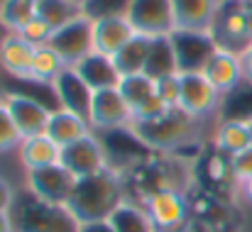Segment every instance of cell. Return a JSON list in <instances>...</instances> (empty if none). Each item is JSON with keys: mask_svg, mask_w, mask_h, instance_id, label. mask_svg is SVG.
Listing matches in <instances>:
<instances>
[{"mask_svg": "<svg viewBox=\"0 0 252 232\" xmlns=\"http://www.w3.org/2000/svg\"><path fill=\"white\" fill-rule=\"evenodd\" d=\"M127 198L125 176L120 169L108 166L93 176H84L76 181L74 196L69 201V210L79 223L108 220L110 213Z\"/></svg>", "mask_w": 252, "mask_h": 232, "instance_id": "obj_1", "label": "cell"}, {"mask_svg": "<svg viewBox=\"0 0 252 232\" xmlns=\"http://www.w3.org/2000/svg\"><path fill=\"white\" fill-rule=\"evenodd\" d=\"M208 122H201L191 115H186L179 108L167 110L162 117L150 120V122H137L130 130L135 137L145 145L147 152L152 154H176L181 156V149L203 142V127Z\"/></svg>", "mask_w": 252, "mask_h": 232, "instance_id": "obj_2", "label": "cell"}, {"mask_svg": "<svg viewBox=\"0 0 252 232\" xmlns=\"http://www.w3.org/2000/svg\"><path fill=\"white\" fill-rule=\"evenodd\" d=\"M15 232H79V220L64 205H52L20 186L10 210Z\"/></svg>", "mask_w": 252, "mask_h": 232, "instance_id": "obj_3", "label": "cell"}, {"mask_svg": "<svg viewBox=\"0 0 252 232\" xmlns=\"http://www.w3.org/2000/svg\"><path fill=\"white\" fill-rule=\"evenodd\" d=\"M225 98L203 76V71H181L179 74V110L201 120L218 122Z\"/></svg>", "mask_w": 252, "mask_h": 232, "instance_id": "obj_4", "label": "cell"}, {"mask_svg": "<svg viewBox=\"0 0 252 232\" xmlns=\"http://www.w3.org/2000/svg\"><path fill=\"white\" fill-rule=\"evenodd\" d=\"M157 232H181L193 220V203L189 191L159 188L142 201Z\"/></svg>", "mask_w": 252, "mask_h": 232, "instance_id": "obj_5", "label": "cell"}, {"mask_svg": "<svg viewBox=\"0 0 252 232\" xmlns=\"http://www.w3.org/2000/svg\"><path fill=\"white\" fill-rule=\"evenodd\" d=\"M118 90L123 93L135 125L137 122H150L162 117L167 110L159 93H157V78H152L150 74H130V76H120Z\"/></svg>", "mask_w": 252, "mask_h": 232, "instance_id": "obj_6", "label": "cell"}, {"mask_svg": "<svg viewBox=\"0 0 252 232\" xmlns=\"http://www.w3.org/2000/svg\"><path fill=\"white\" fill-rule=\"evenodd\" d=\"M88 122H91L93 132H98V135L127 130V127L135 125L132 113H130L123 93L118 90V86L93 90L91 110H88Z\"/></svg>", "mask_w": 252, "mask_h": 232, "instance_id": "obj_7", "label": "cell"}, {"mask_svg": "<svg viewBox=\"0 0 252 232\" xmlns=\"http://www.w3.org/2000/svg\"><path fill=\"white\" fill-rule=\"evenodd\" d=\"M76 181L79 178L64 164H54V166H47V169H39V171L22 174V186L32 196H37L44 203L64 205V208L69 205V201L74 196Z\"/></svg>", "mask_w": 252, "mask_h": 232, "instance_id": "obj_8", "label": "cell"}, {"mask_svg": "<svg viewBox=\"0 0 252 232\" xmlns=\"http://www.w3.org/2000/svg\"><path fill=\"white\" fill-rule=\"evenodd\" d=\"M49 47L62 57L66 66H76L93 52V17L81 12L62 27H57L49 39Z\"/></svg>", "mask_w": 252, "mask_h": 232, "instance_id": "obj_9", "label": "cell"}, {"mask_svg": "<svg viewBox=\"0 0 252 232\" xmlns=\"http://www.w3.org/2000/svg\"><path fill=\"white\" fill-rule=\"evenodd\" d=\"M211 34L218 47L230 52H243L250 44L248 37V2L245 0H220Z\"/></svg>", "mask_w": 252, "mask_h": 232, "instance_id": "obj_10", "label": "cell"}, {"mask_svg": "<svg viewBox=\"0 0 252 232\" xmlns=\"http://www.w3.org/2000/svg\"><path fill=\"white\" fill-rule=\"evenodd\" d=\"M176 71H201L211 54L216 52V39L211 32H191V29H174L169 34Z\"/></svg>", "mask_w": 252, "mask_h": 232, "instance_id": "obj_11", "label": "cell"}, {"mask_svg": "<svg viewBox=\"0 0 252 232\" xmlns=\"http://www.w3.org/2000/svg\"><path fill=\"white\" fill-rule=\"evenodd\" d=\"M125 17L132 29L145 37H169L176 29L169 0H130Z\"/></svg>", "mask_w": 252, "mask_h": 232, "instance_id": "obj_12", "label": "cell"}, {"mask_svg": "<svg viewBox=\"0 0 252 232\" xmlns=\"http://www.w3.org/2000/svg\"><path fill=\"white\" fill-rule=\"evenodd\" d=\"M62 164L76 178H84V176H93V174L108 169L110 166V156H108V147H105L103 137L98 132H91L88 137L64 147Z\"/></svg>", "mask_w": 252, "mask_h": 232, "instance_id": "obj_13", "label": "cell"}, {"mask_svg": "<svg viewBox=\"0 0 252 232\" xmlns=\"http://www.w3.org/2000/svg\"><path fill=\"white\" fill-rule=\"evenodd\" d=\"M0 103L12 115L22 137H32V135H39L47 130L52 108H47L42 100H37L27 93H17V90H0Z\"/></svg>", "mask_w": 252, "mask_h": 232, "instance_id": "obj_14", "label": "cell"}, {"mask_svg": "<svg viewBox=\"0 0 252 232\" xmlns=\"http://www.w3.org/2000/svg\"><path fill=\"white\" fill-rule=\"evenodd\" d=\"M201 71L223 98L233 95L240 86H245L240 54L230 52V49H223V47H216V52L211 54V59L206 61V66Z\"/></svg>", "mask_w": 252, "mask_h": 232, "instance_id": "obj_15", "label": "cell"}, {"mask_svg": "<svg viewBox=\"0 0 252 232\" xmlns=\"http://www.w3.org/2000/svg\"><path fill=\"white\" fill-rule=\"evenodd\" d=\"M57 100V108L71 110L76 115H81L88 120V110H91V98H93V88L79 76V71L74 66H66L57 81L49 86Z\"/></svg>", "mask_w": 252, "mask_h": 232, "instance_id": "obj_16", "label": "cell"}, {"mask_svg": "<svg viewBox=\"0 0 252 232\" xmlns=\"http://www.w3.org/2000/svg\"><path fill=\"white\" fill-rule=\"evenodd\" d=\"M137 32L132 29L130 20L125 15H108V17H93V52L103 57H115Z\"/></svg>", "mask_w": 252, "mask_h": 232, "instance_id": "obj_17", "label": "cell"}, {"mask_svg": "<svg viewBox=\"0 0 252 232\" xmlns=\"http://www.w3.org/2000/svg\"><path fill=\"white\" fill-rule=\"evenodd\" d=\"M211 147L213 152L225 156L240 154L252 147L250 122L245 117H220L211 127Z\"/></svg>", "mask_w": 252, "mask_h": 232, "instance_id": "obj_18", "label": "cell"}, {"mask_svg": "<svg viewBox=\"0 0 252 232\" xmlns=\"http://www.w3.org/2000/svg\"><path fill=\"white\" fill-rule=\"evenodd\" d=\"M62 152L64 149L47 132H39V135H32V137H22L20 147L15 149L17 164L22 166V174L62 164Z\"/></svg>", "mask_w": 252, "mask_h": 232, "instance_id": "obj_19", "label": "cell"}, {"mask_svg": "<svg viewBox=\"0 0 252 232\" xmlns=\"http://www.w3.org/2000/svg\"><path fill=\"white\" fill-rule=\"evenodd\" d=\"M34 59V47L17 32H5L0 37V71L10 78L27 81Z\"/></svg>", "mask_w": 252, "mask_h": 232, "instance_id": "obj_20", "label": "cell"}, {"mask_svg": "<svg viewBox=\"0 0 252 232\" xmlns=\"http://www.w3.org/2000/svg\"><path fill=\"white\" fill-rule=\"evenodd\" d=\"M176 29L211 32L220 0H169Z\"/></svg>", "mask_w": 252, "mask_h": 232, "instance_id": "obj_21", "label": "cell"}, {"mask_svg": "<svg viewBox=\"0 0 252 232\" xmlns=\"http://www.w3.org/2000/svg\"><path fill=\"white\" fill-rule=\"evenodd\" d=\"M44 132L64 149V147H69V145H74V142L88 137V135L93 132V127H91V122H88L86 117L71 113V110H64V108H57V105H54Z\"/></svg>", "mask_w": 252, "mask_h": 232, "instance_id": "obj_22", "label": "cell"}, {"mask_svg": "<svg viewBox=\"0 0 252 232\" xmlns=\"http://www.w3.org/2000/svg\"><path fill=\"white\" fill-rule=\"evenodd\" d=\"M74 69L79 71V76L84 78L93 90H98V88H113V86L120 83V71L115 69V61L110 57L98 54V52H91Z\"/></svg>", "mask_w": 252, "mask_h": 232, "instance_id": "obj_23", "label": "cell"}, {"mask_svg": "<svg viewBox=\"0 0 252 232\" xmlns=\"http://www.w3.org/2000/svg\"><path fill=\"white\" fill-rule=\"evenodd\" d=\"M152 39L155 37H145V34H135L115 57V69L120 71V76H130V74H145L147 69V59H150V49H152Z\"/></svg>", "mask_w": 252, "mask_h": 232, "instance_id": "obj_24", "label": "cell"}, {"mask_svg": "<svg viewBox=\"0 0 252 232\" xmlns=\"http://www.w3.org/2000/svg\"><path fill=\"white\" fill-rule=\"evenodd\" d=\"M110 225L115 228V232H157L145 205L140 201L125 198L113 213H110Z\"/></svg>", "mask_w": 252, "mask_h": 232, "instance_id": "obj_25", "label": "cell"}, {"mask_svg": "<svg viewBox=\"0 0 252 232\" xmlns=\"http://www.w3.org/2000/svg\"><path fill=\"white\" fill-rule=\"evenodd\" d=\"M66 69V64L62 61V57L49 47H34V59H32V69H30V78L27 83H37V86H52L57 76Z\"/></svg>", "mask_w": 252, "mask_h": 232, "instance_id": "obj_26", "label": "cell"}, {"mask_svg": "<svg viewBox=\"0 0 252 232\" xmlns=\"http://www.w3.org/2000/svg\"><path fill=\"white\" fill-rule=\"evenodd\" d=\"M37 15L39 0H0V27L5 32H20Z\"/></svg>", "mask_w": 252, "mask_h": 232, "instance_id": "obj_27", "label": "cell"}, {"mask_svg": "<svg viewBox=\"0 0 252 232\" xmlns=\"http://www.w3.org/2000/svg\"><path fill=\"white\" fill-rule=\"evenodd\" d=\"M145 74H150L152 78L179 74V71H176V61H174V52H171L169 37H155V39H152V49H150V59H147Z\"/></svg>", "mask_w": 252, "mask_h": 232, "instance_id": "obj_28", "label": "cell"}, {"mask_svg": "<svg viewBox=\"0 0 252 232\" xmlns=\"http://www.w3.org/2000/svg\"><path fill=\"white\" fill-rule=\"evenodd\" d=\"M81 12H84V7L76 0H39V17H44L54 29L62 27L64 22L74 20Z\"/></svg>", "mask_w": 252, "mask_h": 232, "instance_id": "obj_29", "label": "cell"}, {"mask_svg": "<svg viewBox=\"0 0 252 232\" xmlns=\"http://www.w3.org/2000/svg\"><path fill=\"white\" fill-rule=\"evenodd\" d=\"M22 135L12 120V115L7 113V108L0 103V154H10L20 147Z\"/></svg>", "mask_w": 252, "mask_h": 232, "instance_id": "obj_30", "label": "cell"}, {"mask_svg": "<svg viewBox=\"0 0 252 232\" xmlns=\"http://www.w3.org/2000/svg\"><path fill=\"white\" fill-rule=\"evenodd\" d=\"M20 37H25L32 47H42V44H49V39H52V34H54V27L44 20V17H34V20H30L20 32H17Z\"/></svg>", "mask_w": 252, "mask_h": 232, "instance_id": "obj_31", "label": "cell"}, {"mask_svg": "<svg viewBox=\"0 0 252 232\" xmlns=\"http://www.w3.org/2000/svg\"><path fill=\"white\" fill-rule=\"evenodd\" d=\"M130 0H86L84 12L91 17H108V15H125Z\"/></svg>", "mask_w": 252, "mask_h": 232, "instance_id": "obj_32", "label": "cell"}, {"mask_svg": "<svg viewBox=\"0 0 252 232\" xmlns=\"http://www.w3.org/2000/svg\"><path fill=\"white\" fill-rule=\"evenodd\" d=\"M228 164H230V178H233V183L238 188L240 183H245L252 176V147L240 152V154L228 156Z\"/></svg>", "mask_w": 252, "mask_h": 232, "instance_id": "obj_33", "label": "cell"}, {"mask_svg": "<svg viewBox=\"0 0 252 232\" xmlns=\"http://www.w3.org/2000/svg\"><path fill=\"white\" fill-rule=\"evenodd\" d=\"M157 93L167 108H179V74L157 78Z\"/></svg>", "mask_w": 252, "mask_h": 232, "instance_id": "obj_34", "label": "cell"}, {"mask_svg": "<svg viewBox=\"0 0 252 232\" xmlns=\"http://www.w3.org/2000/svg\"><path fill=\"white\" fill-rule=\"evenodd\" d=\"M17 186L12 181H7L5 176L0 178V213H10L12 205H15V198H17Z\"/></svg>", "mask_w": 252, "mask_h": 232, "instance_id": "obj_35", "label": "cell"}, {"mask_svg": "<svg viewBox=\"0 0 252 232\" xmlns=\"http://www.w3.org/2000/svg\"><path fill=\"white\" fill-rule=\"evenodd\" d=\"M240 64H243V78H245V86L252 88V42L240 52Z\"/></svg>", "mask_w": 252, "mask_h": 232, "instance_id": "obj_36", "label": "cell"}, {"mask_svg": "<svg viewBox=\"0 0 252 232\" xmlns=\"http://www.w3.org/2000/svg\"><path fill=\"white\" fill-rule=\"evenodd\" d=\"M79 232H115L110 220H91V223H79Z\"/></svg>", "mask_w": 252, "mask_h": 232, "instance_id": "obj_37", "label": "cell"}, {"mask_svg": "<svg viewBox=\"0 0 252 232\" xmlns=\"http://www.w3.org/2000/svg\"><path fill=\"white\" fill-rule=\"evenodd\" d=\"M235 196H238V201H240L243 205L252 208V176L245 181V183H240V186L235 188Z\"/></svg>", "mask_w": 252, "mask_h": 232, "instance_id": "obj_38", "label": "cell"}, {"mask_svg": "<svg viewBox=\"0 0 252 232\" xmlns=\"http://www.w3.org/2000/svg\"><path fill=\"white\" fill-rule=\"evenodd\" d=\"M181 232H216V230H213L211 225H206L203 220H196V218H193V220H191Z\"/></svg>", "mask_w": 252, "mask_h": 232, "instance_id": "obj_39", "label": "cell"}, {"mask_svg": "<svg viewBox=\"0 0 252 232\" xmlns=\"http://www.w3.org/2000/svg\"><path fill=\"white\" fill-rule=\"evenodd\" d=\"M0 232H15L10 213H0Z\"/></svg>", "mask_w": 252, "mask_h": 232, "instance_id": "obj_40", "label": "cell"}, {"mask_svg": "<svg viewBox=\"0 0 252 232\" xmlns=\"http://www.w3.org/2000/svg\"><path fill=\"white\" fill-rule=\"evenodd\" d=\"M248 37H250V42H252V2H248Z\"/></svg>", "mask_w": 252, "mask_h": 232, "instance_id": "obj_41", "label": "cell"}, {"mask_svg": "<svg viewBox=\"0 0 252 232\" xmlns=\"http://www.w3.org/2000/svg\"><path fill=\"white\" fill-rule=\"evenodd\" d=\"M248 122H250V132H252V117H248Z\"/></svg>", "mask_w": 252, "mask_h": 232, "instance_id": "obj_42", "label": "cell"}, {"mask_svg": "<svg viewBox=\"0 0 252 232\" xmlns=\"http://www.w3.org/2000/svg\"><path fill=\"white\" fill-rule=\"evenodd\" d=\"M76 2H79V5H81V7H84V2H86V0H76Z\"/></svg>", "mask_w": 252, "mask_h": 232, "instance_id": "obj_43", "label": "cell"}, {"mask_svg": "<svg viewBox=\"0 0 252 232\" xmlns=\"http://www.w3.org/2000/svg\"><path fill=\"white\" fill-rule=\"evenodd\" d=\"M0 178H2V174H0Z\"/></svg>", "mask_w": 252, "mask_h": 232, "instance_id": "obj_44", "label": "cell"}]
</instances>
